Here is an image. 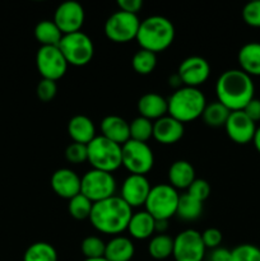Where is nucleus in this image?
I'll list each match as a JSON object with an SVG mask.
<instances>
[{"instance_id":"a18cd8bd","label":"nucleus","mask_w":260,"mask_h":261,"mask_svg":"<svg viewBox=\"0 0 260 261\" xmlns=\"http://www.w3.org/2000/svg\"><path fill=\"white\" fill-rule=\"evenodd\" d=\"M167 229H168V221H163V219L155 221L154 231L157 232L158 234H166V231H167Z\"/></svg>"},{"instance_id":"7c9ffc66","label":"nucleus","mask_w":260,"mask_h":261,"mask_svg":"<svg viewBox=\"0 0 260 261\" xmlns=\"http://www.w3.org/2000/svg\"><path fill=\"white\" fill-rule=\"evenodd\" d=\"M132 65L135 73L140 75H148L153 73L157 66V54L140 48L133 56Z\"/></svg>"},{"instance_id":"c03bdc74","label":"nucleus","mask_w":260,"mask_h":261,"mask_svg":"<svg viewBox=\"0 0 260 261\" xmlns=\"http://www.w3.org/2000/svg\"><path fill=\"white\" fill-rule=\"evenodd\" d=\"M168 86H170L171 88L175 89V91H177V89L183 88L184 83H183V81H181L180 75H178L177 73L172 74V75H171L170 78H168Z\"/></svg>"},{"instance_id":"a19ab883","label":"nucleus","mask_w":260,"mask_h":261,"mask_svg":"<svg viewBox=\"0 0 260 261\" xmlns=\"http://www.w3.org/2000/svg\"><path fill=\"white\" fill-rule=\"evenodd\" d=\"M117 7L120 8L121 12L138 15V13L143 8V2L142 0H119L117 2Z\"/></svg>"},{"instance_id":"393cba45","label":"nucleus","mask_w":260,"mask_h":261,"mask_svg":"<svg viewBox=\"0 0 260 261\" xmlns=\"http://www.w3.org/2000/svg\"><path fill=\"white\" fill-rule=\"evenodd\" d=\"M135 246L129 237L114 236L106 244L105 259L109 261H130L134 257Z\"/></svg>"},{"instance_id":"de8ad7c7","label":"nucleus","mask_w":260,"mask_h":261,"mask_svg":"<svg viewBox=\"0 0 260 261\" xmlns=\"http://www.w3.org/2000/svg\"><path fill=\"white\" fill-rule=\"evenodd\" d=\"M84 261H109V260L105 259V257H98V259H86Z\"/></svg>"},{"instance_id":"9b49d317","label":"nucleus","mask_w":260,"mask_h":261,"mask_svg":"<svg viewBox=\"0 0 260 261\" xmlns=\"http://www.w3.org/2000/svg\"><path fill=\"white\" fill-rule=\"evenodd\" d=\"M36 65L42 79L58 82L65 75L69 64L59 46H41L36 55Z\"/></svg>"},{"instance_id":"412c9836","label":"nucleus","mask_w":260,"mask_h":261,"mask_svg":"<svg viewBox=\"0 0 260 261\" xmlns=\"http://www.w3.org/2000/svg\"><path fill=\"white\" fill-rule=\"evenodd\" d=\"M68 134L73 143L86 145L97 137L94 122L86 115H75L69 120Z\"/></svg>"},{"instance_id":"39448f33","label":"nucleus","mask_w":260,"mask_h":261,"mask_svg":"<svg viewBox=\"0 0 260 261\" xmlns=\"http://www.w3.org/2000/svg\"><path fill=\"white\" fill-rule=\"evenodd\" d=\"M87 150L88 162L94 170L112 173L122 166L121 145L102 135H97L89 144H87Z\"/></svg>"},{"instance_id":"2eb2a0df","label":"nucleus","mask_w":260,"mask_h":261,"mask_svg":"<svg viewBox=\"0 0 260 261\" xmlns=\"http://www.w3.org/2000/svg\"><path fill=\"white\" fill-rule=\"evenodd\" d=\"M149 181L147 176L129 175L122 182L120 189V198L130 206V208H139L144 205L148 195L150 193Z\"/></svg>"},{"instance_id":"5701e85b","label":"nucleus","mask_w":260,"mask_h":261,"mask_svg":"<svg viewBox=\"0 0 260 261\" xmlns=\"http://www.w3.org/2000/svg\"><path fill=\"white\" fill-rule=\"evenodd\" d=\"M155 219L147 211H140L133 213L127 229L130 236L135 240L150 239L155 233Z\"/></svg>"},{"instance_id":"f3484780","label":"nucleus","mask_w":260,"mask_h":261,"mask_svg":"<svg viewBox=\"0 0 260 261\" xmlns=\"http://www.w3.org/2000/svg\"><path fill=\"white\" fill-rule=\"evenodd\" d=\"M185 133L183 122L177 121L170 115L153 121V139L163 145H172L180 142Z\"/></svg>"},{"instance_id":"37998d69","label":"nucleus","mask_w":260,"mask_h":261,"mask_svg":"<svg viewBox=\"0 0 260 261\" xmlns=\"http://www.w3.org/2000/svg\"><path fill=\"white\" fill-rule=\"evenodd\" d=\"M231 260V250L226 247H217L209 254V261H229Z\"/></svg>"},{"instance_id":"4c0bfd02","label":"nucleus","mask_w":260,"mask_h":261,"mask_svg":"<svg viewBox=\"0 0 260 261\" xmlns=\"http://www.w3.org/2000/svg\"><path fill=\"white\" fill-rule=\"evenodd\" d=\"M186 193H188L191 198L204 203V201L209 198V195H211V185H209L208 181L203 180V178H195L194 182L189 186Z\"/></svg>"},{"instance_id":"79ce46f5","label":"nucleus","mask_w":260,"mask_h":261,"mask_svg":"<svg viewBox=\"0 0 260 261\" xmlns=\"http://www.w3.org/2000/svg\"><path fill=\"white\" fill-rule=\"evenodd\" d=\"M242 111L246 114V116L249 117L251 121H254L255 124L260 121V99L252 98L249 103L245 106V109Z\"/></svg>"},{"instance_id":"58836bf2","label":"nucleus","mask_w":260,"mask_h":261,"mask_svg":"<svg viewBox=\"0 0 260 261\" xmlns=\"http://www.w3.org/2000/svg\"><path fill=\"white\" fill-rule=\"evenodd\" d=\"M36 93L40 101L50 102L55 98L58 93V84L56 82L50 81V79H41L36 88Z\"/></svg>"},{"instance_id":"423d86ee","label":"nucleus","mask_w":260,"mask_h":261,"mask_svg":"<svg viewBox=\"0 0 260 261\" xmlns=\"http://www.w3.org/2000/svg\"><path fill=\"white\" fill-rule=\"evenodd\" d=\"M180 194L170 184H160L152 186L144 206L145 211L155 219V221H168L176 216Z\"/></svg>"},{"instance_id":"6ab92c4d","label":"nucleus","mask_w":260,"mask_h":261,"mask_svg":"<svg viewBox=\"0 0 260 261\" xmlns=\"http://www.w3.org/2000/svg\"><path fill=\"white\" fill-rule=\"evenodd\" d=\"M137 107L139 116L145 117L150 121H155V120L168 115L167 99L154 92L143 94L138 101Z\"/></svg>"},{"instance_id":"4be33fe9","label":"nucleus","mask_w":260,"mask_h":261,"mask_svg":"<svg viewBox=\"0 0 260 261\" xmlns=\"http://www.w3.org/2000/svg\"><path fill=\"white\" fill-rule=\"evenodd\" d=\"M195 178V170L188 161L178 160L170 166L168 184L176 190H188Z\"/></svg>"},{"instance_id":"9d476101","label":"nucleus","mask_w":260,"mask_h":261,"mask_svg":"<svg viewBox=\"0 0 260 261\" xmlns=\"http://www.w3.org/2000/svg\"><path fill=\"white\" fill-rule=\"evenodd\" d=\"M140 20L138 15L117 10L105 22V35L115 43H127L135 40L139 31Z\"/></svg>"},{"instance_id":"c9c22d12","label":"nucleus","mask_w":260,"mask_h":261,"mask_svg":"<svg viewBox=\"0 0 260 261\" xmlns=\"http://www.w3.org/2000/svg\"><path fill=\"white\" fill-rule=\"evenodd\" d=\"M65 160L73 165H81L88 161V150L86 144L71 143L65 149Z\"/></svg>"},{"instance_id":"20e7f679","label":"nucleus","mask_w":260,"mask_h":261,"mask_svg":"<svg viewBox=\"0 0 260 261\" xmlns=\"http://www.w3.org/2000/svg\"><path fill=\"white\" fill-rule=\"evenodd\" d=\"M167 103L168 115L185 124L201 117L206 106V98L199 88L183 87L171 94Z\"/></svg>"},{"instance_id":"473e14b6","label":"nucleus","mask_w":260,"mask_h":261,"mask_svg":"<svg viewBox=\"0 0 260 261\" xmlns=\"http://www.w3.org/2000/svg\"><path fill=\"white\" fill-rule=\"evenodd\" d=\"M92 206H93V203L88 198H86L83 194H78L69 200L68 211L74 219L84 221V219H89Z\"/></svg>"},{"instance_id":"b1692460","label":"nucleus","mask_w":260,"mask_h":261,"mask_svg":"<svg viewBox=\"0 0 260 261\" xmlns=\"http://www.w3.org/2000/svg\"><path fill=\"white\" fill-rule=\"evenodd\" d=\"M240 69L250 76H260V42L245 43L237 54Z\"/></svg>"},{"instance_id":"0eeeda50","label":"nucleus","mask_w":260,"mask_h":261,"mask_svg":"<svg viewBox=\"0 0 260 261\" xmlns=\"http://www.w3.org/2000/svg\"><path fill=\"white\" fill-rule=\"evenodd\" d=\"M59 48L66 63L73 66L88 65L94 55L93 41L82 31L64 35L59 43Z\"/></svg>"},{"instance_id":"f8f14e48","label":"nucleus","mask_w":260,"mask_h":261,"mask_svg":"<svg viewBox=\"0 0 260 261\" xmlns=\"http://www.w3.org/2000/svg\"><path fill=\"white\" fill-rule=\"evenodd\" d=\"M205 251L201 233L195 229H185L173 239L172 256L175 261H203Z\"/></svg>"},{"instance_id":"f704fd0d","label":"nucleus","mask_w":260,"mask_h":261,"mask_svg":"<svg viewBox=\"0 0 260 261\" xmlns=\"http://www.w3.org/2000/svg\"><path fill=\"white\" fill-rule=\"evenodd\" d=\"M229 261H260V249L252 244H241L231 250Z\"/></svg>"},{"instance_id":"c85d7f7f","label":"nucleus","mask_w":260,"mask_h":261,"mask_svg":"<svg viewBox=\"0 0 260 261\" xmlns=\"http://www.w3.org/2000/svg\"><path fill=\"white\" fill-rule=\"evenodd\" d=\"M173 239L168 234H155L148 244V252L155 260H166L172 256Z\"/></svg>"},{"instance_id":"e433bc0d","label":"nucleus","mask_w":260,"mask_h":261,"mask_svg":"<svg viewBox=\"0 0 260 261\" xmlns=\"http://www.w3.org/2000/svg\"><path fill=\"white\" fill-rule=\"evenodd\" d=\"M242 19L250 27L260 28V0L247 3L242 9Z\"/></svg>"},{"instance_id":"bb28decb","label":"nucleus","mask_w":260,"mask_h":261,"mask_svg":"<svg viewBox=\"0 0 260 261\" xmlns=\"http://www.w3.org/2000/svg\"><path fill=\"white\" fill-rule=\"evenodd\" d=\"M203 214V203L191 198L188 193L181 194L178 199L176 216L185 222H194Z\"/></svg>"},{"instance_id":"f03ea898","label":"nucleus","mask_w":260,"mask_h":261,"mask_svg":"<svg viewBox=\"0 0 260 261\" xmlns=\"http://www.w3.org/2000/svg\"><path fill=\"white\" fill-rule=\"evenodd\" d=\"M133 209L120 196L93 203L89 222L96 231L105 234L119 236L127 229Z\"/></svg>"},{"instance_id":"aec40b11","label":"nucleus","mask_w":260,"mask_h":261,"mask_svg":"<svg viewBox=\"0 0 260 261\" xmlns=\"http://www.w3.org/2000/svg\"><path fill=\"white\" fill-rule=\"evenodd\" d=\"M101 135L119 145L125 144L130 140L129 122L117 115H109L101 121Z\"/></svg>"},{"instance_id":"6e6552de","label":"nucleus","mask_w":260,"mask_h":261,"mask_svg":"<svg viewBox=\"0 0 260 261\" xmlns=\"http://www.w3.org/2000/svg\"><path fill=\"white\" fill-rule=\"evenodd\" d=\"M116 180L110 172L92 168L81 177V194L92 203L112 198L116 195Z\"/></svg>"},{"instance_id":"a878e982","label":"nucleus","mask_w":260,"mask_h":261,"mask_svg":"<svg viewBox=\"0 0 260 261\" xmlns=\"http://www.w3.org/2000/svg\"><path fill=\"white\" fill-rule=\"evenodd\" d=\"M63 36L54 20L43 19L35 27V37L41 46H59Z\"/></svg>"},{"instance_id":"f257e3e1","label":"nucleus","mask_w":260,"mask_h":261,"mask_svg":"<svg viewBox=\"0 0 260 261\" xmlns=\"http://www.w3.org/2000/svg\"><path fill=\"white\" fill-rule=\"evenodd\" d=\"M254 82L241 69H229L223 71L216 82L217 101L229 111H242L254 98Z\"/></svg>"},{"instance_id":"ea45409f","label":"nucleus","mask_w":260,"mask_h":261,"mask_svg":"<svg viewBox=\"0 0 260 261\" xmlns=\"http://www.w3.org/2000/svg\"><path fill=\"white\" fill-rule=\"evenodd\" d=\"M201 240H203L205 249L213 250L221 246L223 236H222V232L218 228H206L201 233Z\"/></svg>"},{"instance_id":"7ed1b4c3","label":"nucleus","mask_w":260,"mask_h":261,"mask_svg":"<svg viewBox=\"0 0 260 261\" xmlns=\"http://www.w3.org/2000/svg\"><path fill=\"white\" fill-rule=\"evenodd\" d=\"M175 40V27L168 18L152 15L140 20L135 41L140 48L150 53H162L172 45Z\"/></svg>"},{"instance_id":"72a5a7b5","label":"nucleus","mask_w":260,"mask_h":261,"mask_svg":"<svg viewBox=\"0 0 260 261\" xmlns=\"http://www.w3.org/2000/svg\"><path fill=\"white\" fill-rule=\"evenodd\" d=\"M81 250L86 259H98V257H105L106 244L99 237L88 236L82 241Z\"/></svg>"},{"instance_id":"dca6fc26","label":"nucleus","mask_w":260,"mask_h":261,"mask_svg":"<svg viewBox=\"0 0 260 261\" xmlns=\"http://www.w3.org/2000/svg\"><path fill=\"white\" fill-rule=\"evenodd\" d=\"M227 135L236 144H247L254 139L256 124L244 111H232L224 125Z\"/></svg>"},{"instance_id":"49530a36","label":"nucleus","mask_w":260,"mask_h":261,"mask_svg":"<svg viewBox=\"0 0 260 261\" xmlns=\"http://www.w3.org/2000/svg\"><path fill=\"white\" fill-rule=\"evenodd\" d=\"M252 143H254V147L257 152L260 153V126L256 127V132H255L254 139H252Z\"/></svg>"},{"instance_id":"2f4dec72","label":"nucleus","mask_w":260,"mask_h":261,"mask_svg":"<svg viewBox=\"0 0 260 261\" xmlns=\"http://www.w3.org/2000/svg\"><path fill=\"white\" fill-rule=\"evenodd\" d=\"M129 126L132 140L147 143L150 138H153V121L145 117H135L132 122H129Z\"/></svg>"},{"instance_id":"ddd939ff","label":"nucleus","mask_w":260,"mask_h":261,"mask_svg":"<svg viewBox=\"0 0 260 261\" xmlns=\"http://www.w3.org/2000/svg\"><path fill=\"white\" fill-rule=\"evenodd\" d=\"M86 13L83 7L76 2L61 3L54 13V22L63 35L79 32L84 24Z\"/></svg>"},{"instance_id":"c756f323","label":"nucleus","mask_w":260,"mask_h":261,"mask_svg":"<svg viewBox=\"0 0 260 261\" xmlns=\"http://www.w3.org/2000/svg\"><path fill=\"white\" fill-rule=\"evenodd\" d=\"M58 251L48 242H35L25 250L23 261H58Z\"/></svg>"},{"instance_id":"1a4fd4ad","label":"nucleus","mask_w":260,"mask_h":261,"mask_svg":"<svg viewBox=\"0 0 260 261\" xmlns=\"http://www.w3.org/2000/svg\"><path fill=\"white\" fill-rule=\"evenodd\" d=\"M122 166L130 175L145 176L154 166V154L148 143L127 140L121 145Z\"/></svg>"},{"instance_id":"cd10ccee","label":"nucleus","mask_w":260,"mask_h":261,"mask_svg":"<svg viewBox=\"0 0 260 261\" xmlns=\"http://www.w3.org/2000/svg\"><path fill=\"white\" fill-rule=\"evenodd\" d=\"M229 114L231 111L226 106H223L221 102L214 101L212 103H206L201 117L208 126L221 127L226 125Z\"/></svg>"},{"instance_id":"a211bd4d","label":"nucleus","mask_w":260,"mask_h":261,"mask_svg":"<svg viewBox=\"0 0 260 261\" xmlns=\"http://www.w3.org/2000/svg\"><path fill=\"white\" fill-rule=\"evenodd\" d=\"M51 188L58 196L70 200L81 194V177L73 170L59 168L51 176Z\"/></svg>"},{"instance_id":"4468645a","label":"nucleus","mask_w":260,"mask_h":261,"mask_svg":"<svg viewBox=\"0 0 260 261\" xmlns=\"http://www.w3.org/2000/svg\"><path fill=\"white\" fill-rule=\"evenodd\" d=\"M177 74L183 81L184 87L199 88L208 81L211 75V65L201 56H189L181 61Z\"/></svg>"}]
</instances>
